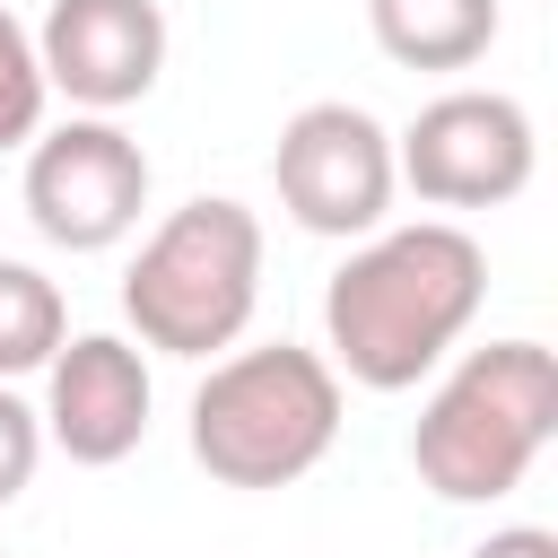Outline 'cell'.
Wrapping results in <instances>:
<instances>
[{"label": "cell", "mask_w": 558, "mask_h": 558, "mask_svg": "<svg viewBox=\"0 0 558 558\" xmlns=\"http://www.w3.org/2000/svg\"><path fill=\"white\" fill-rule=\"evenodd\" d=\"M366 26L401 70H471L497 44V0H366Z\"/></svg>", "instance_id": "30bf717a"}, {"label": "cell", "mask_w": 558, "mask_h": 558, "mask_svg": "<svg viewBox=\"0 0 558 558\" xmlns=\"http://www.w3.org/2000/svg\"><path fill=\"white\" fill-rule=\"evenodd\" d=\"M340 445V375L323 349L262 340L201 375L192 392V462L218 488H288Z\"/></svg>", "instance_id": "277c9868"}, {"label": "cell", "mask_w": 558, "mask_h": 558, "mask_svg": "<svg viewBox=\"0 0 558 558\" xmlns=\"http://www.w3.org/2000/svg\"><path fill=\"white\" fill-rule=\"evenodd\" d=\"M488 253L453 218L375 227L323 288V357L366 392H410L480 314Z\"/></svg>", "instance_id": "6da1fadb"}, {"label": "cell", "mask_w": 558, "mask_h": 558, "mask_svg": "<svg viewBox=\"0 0 558 558\" xmlns=\"http://www.w3.org/2000/svg\"><path fill=\"white\" fill-rule=\"evenodd\" d=\"M70 340V305L35 262H0V384L44 375L52 349Z\"/></svg>", "instance_id": "8fae6325"}, {"label": "cell", "mask_w": 558, "mask_h": 558, "mask_svg": "<svg viewBox=\"0 0 558 558\" xmlns=\"http://www.w3.org/2000/svg\"><path fill=\"white\" fill-rule=\"evenodd\" d=\"M270 183H279V209L305 227V235H340V244H366L384 218H392V131L349 105V96H323V105H296L279 122V148H270Z\"/></svg>", "instance_id": "5b68a950"}, {"label": "cell", "mask_w": 558, "mask_h": 558, "mask_svg": "<svg viewBox=\"0 0 558 558\" xmlns=\"http://www.w3.org/2000/svg\"><path fill=\"white\" fill-rule=\"evenodd\" d=\"M532 166H541V140L506 87H445L392 140V174L427 209H506L532 183Z\"/></svg>", "instance_id": "8992f818"}, {"label": "cell", "mask_w": 558, "mask_h": 558, "mask_svg": "<svg viewBox=\"0 0 558 558\" xmlns=\"http://www.w3.org/2000/svg\"><path fill=\"white\" fill-rule=\"evenodd\" d=\"M148 410H157V384H148V357L122 340V331H78L52 349L44 366V445H61L70 462L87 471H113L140 453L148 436Z\"/></svg>", "instance_id": "9c48e42d"}, {"label": "cell", "mask_w": 558, "mask_h": 558, "mask_svg": "<svg viewBox=\"0 0 558 558\" xmlns=\"http://www.w3.org/2000/svg\"><path fill=\"white\" fill-rule=\"evenodd\" d=\"M35 61L52 96L113 122L166 70V9L157 0H52L35 26Z\"/></svg>", "instance_id": "ba28073f"}, {"label": "cell", "mask_w": 558, "mask_h": 558, "mask_svg": "<svg viewBox=\"0 0 558 558\" xmlns=\"http://www.w3.org/2000/svg\"><path fill=\"white\" fill-rule=\"evenodd\" d=\"M0 558H9V549H0Z\"/></svg>", "instance_id": "9a60e30c"}, {"label": "cell", "mask_w": 558, "mask_h": 558, "mask_svg": "<svg viewBox=\"0 0 558 558\" xmlns=\"http://www.w3.org/2000/svg\"><path fill=\"white\" fill-rule=\"evenodd\" d=\"M44 105H52V87H44V61H35V26H17L0 9V157L44 131Z\"/></svg>", "instance_id": "7c38bea8"}, {"label": "cell", "mask_w": 558, "mask_h": 558, "mask_svg": "<svg viewBox=\"0 0 558 558\" xmlns=\"http://www.w3.org/2000/svg\"><path fill=\"white\" fill-rule=\"evenodd\" d=\"M35 462H44V418L0 384V506H17V497H26Z\"/></svg>", "instance_id": "4fadbf2b"}, {"label": "cell", "mask_w": 558, "mask_h": 558, "mask_svg": "<svg viewBox=\"0 0 558 558\" xmlns=\"http://www.w3.org/2000/svg\"><path fill=\"white\" fill-rule=\"evenodd\" d=\"M471 558H558V532H541V523H506V532H488Z\"/></svg>", "instance_id": "5bb4252c"}, {"label": "cell", "mask_w": 558, "mask_h": 558, "mask_svg": "<svg viewBox=\"0 0 558 558\" xmlns=\"http://www.w3.org/2000/svg\"><path fill=\"white\" fill-rule=\"evenodd\" d=\"M253 305H262V218L227 192H192L183 209H166L122 270V323L157 357L235 349Z\"/></svg>", "instance_id": "3957f363"}, {"label": "cell", "mask_w": 558, "mask_h": 558, "mask_svg": "<svg viewBox=\"0 0 558 558\" xmlns=\"http://www.w3.org/2000/svg\"><path fill=\"white\" fill-rule=\"evenodd\" d=\"M549 436H558V357L541 340H488L427 392L410 462L445 506H497L523 488Z\"/></svg>", "instance_id": "7a4b0ae2"}, {"label": "cell", "mask_w": 558, "mask_h": 558, "mask_svg": "<svg viewBox=\"0 0 558 558\" xmlns=\"http://www.w3.org/2000/svg\"><path fill=\"white\" fill-rule=\"evenodd\" d=\"M148 183V148L105 113H70L61 131L26 140V218L61 253H113L140 227Z\"/></svg>", "instance_id": "52a82bcc"}]
</instances>
